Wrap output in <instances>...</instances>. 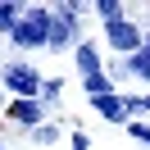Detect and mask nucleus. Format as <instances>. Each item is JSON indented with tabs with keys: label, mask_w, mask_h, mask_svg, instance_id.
Here are the masks:
<instances>
[{
	"label": "nucleus",
	"mask_w": 150,
	"mask_h": 150,
	"mask_svg": "<svg viewBox=\"0 0 150 150\" xmlns=\"http://www.w3.org/2000/svg\"><path fill=\"white\" fill-rule=\"evenodd\" d=\"M73 64H77L82 77H100L105 73V59H100V46H96V41H82V46L73 50Z\"/></svg>",
	"instance_id": "nucleus-6"
},
{
	"label": "nucleus",
	"mask_w": 150,
	"mask_h": 150,
	"mask_svg": "<svg viewBox=\"0 0 150 150\" xmlns=\"http://www.w3.org/2000/svg\"><path fill=\"white\" fill-rule=\"evenodd\" d=\"M91 14H96L100 23H118V18H127V5H118V0H96Z\"/></svg>",
	"instance_id": "nucleus-10"
},
{
	"label": "nucleus",
	"mask_w": 150,
	"mask_h": 150,
	"mask_svg": "<svg viewBox=\"0 0 150 150\" xmlns=\"http://www.w3.org/2000/svg\"><path fill=\"white\" fill-rule=\"evenodd\" d=\"M59 137H64V132H59V127H55V123H41V127H37V132H32V141H37V146H55V141H59Z\"/></svg>",
	"instance_id": "nucleus-12"
},
{
	"label": "nucleus",
	"mask_w": 150,
	"mask_h": 150,
	"mask_svg": "<svg viewBox=\"0 0 150 150\" xmlns=\"http://www.w3.org/2000/svg\"><path fill=\"white\" fill-rule=\"evenodd\" d=\"M82 91H86V100H100V96H114L118 86L109 73H100V77H82Z\"/></svg>",
	"instance_id": "nucleus-9"
},
{
	"label": "nucleus",
	"mask_w": 150,
	"mask_h": 150,
	"mask_svg": "<svg viewBox=\"0 0 150 150\" xmlns=\"http://www.w3.org/2000/svg\"><path fill=\"white\" fill-rule=\"evenodd\" d=\"M123 73H127V77H141V82H150V32H146V46H141L137 55L123 59Z\"/></svg>",
	"instance_id": "nucleus-8"
},
{
	"label": "nucleus",
	"mask_w": 150,
	"mask_h": 150,
	"mask_svg": "<svg viewBox=\"0 0 150 150\" xmlns=\"http://www.w3.org/2000/svg\"><path fill=\"white\" fill-rule=\"evenodd\" d=\"M0 105H5V91H0Z\"/></svg>",
	"instance_id": "nucleus-17"
},
{
	"label": "nucleus",
	"mask_w": 150,
	"mask_h": 150,
	"mask_svg": "<svg viewBox=\"0 0 150 150\" xmlns=\"http://www.w3.org/2000/svg\"><path fill=\"white\" fill-rule=\"evenodd\" d=\"M105 41H109L114 55L127 59V55H137V50L146 46V32H141V23L127 14V18H118V23H105Z\"/></svg>",
	"instance_id": "nucleus-4"
},
{
	"label": "nucleus",
	"mask_w": 150,
	"mask_h": 150,
	"mask_svg": "<svg viewBox=\"0 0 150 150\" xmlns=\"http://www.w3.org/2000/svg\"><path fill=\"white\" fill-rule=\"evenodd\" d=\"M9 41L18 50H46L50 46V5H28L18 28L9 32Z\"/></svg>",
	"instance_id": "nucleus-3"
},
{
	"label": "nucleus",
	"mask_w": 150,
	"mask_h": 150,
	"mask_svg": "<svg viewBox=\"0 0 150 150\" xmlns=\"http://www.w3.org/2000/svg\"><path fill=\"white\" fill-rule=\"evenodd\" d=\"M23 9H28V5H14V0H0V32H5V37H9V32L18 28Z\"/></svg>",
	"instance_id": "nucleus-11"
},
{
	"label": "nucleus",
	"mask_w": 150,
	"mask_h": 150,
	"mask_svg": "<svg viewBox=\"0 0 150 150\" xmlns=\"http://www.w3.org/2000/svg\"><path fill=\"white\" fill-rule=\"evenodd\" d=\"M5 114H9L14 123H23V127H32V132H37L41 123H50L41 100H9V105H5Z\"/></svg>",
	"instance_id": "nucleus-5"
},
{
	"label": "nucleus",
	"mask_w": 150,
	"mask_h": 150,
	"mask_svg": "<svg viewBox=\"0 0 150 150\" xmlns=\"http://www.w3.org/2000/svg\"><path fill=\"white\" fill-rule=\"evenodd\" d=\"M127 137L141 141V146H150V123H146V118H132V123H127Z\"/></svg>",
	"instance_id": "nucleus-14"
},
{
	"label": "nucleus",
	"mask_w": 150,
	"mask_h": 150,
	"mask_svg": "<svg viewBox=\"0 0 150 150\" xmlns=\"http://www.w3.org/2000/svg\"><path fill=\"white\" fill-rule=\"evenodd\" d=\"M59 91H64V82H59V77H46V82H41V105L50 109V105L59 100Z\"/></svg>",
	"instance_id": "nucleus-13"
},
{
	"label": "nucleus",
	"mask_w": 150,
	"mask_h": 150,
	"mask_svg": "<svg viewBox=\"0 0 150 150\" xmlns=\"http://www.w3.org/2000/svg\"><path fill=\"white\" fill-rule=\"evenodd\" d=\"M91 109L100 114L105 123H123V127H127V105H123L118 91H114V96H100V100H91Z\"/></svg>",
	"instance_id": "nucleus-7"
},
{
	"label": "nucleus",
	"mask_w": 150,
	"mask_h": 150,
	"mask_svg": "<svg viewBox=\"0 0 150 150\" xmlns=\"http://www.w3.org/2000/svg\"><path fill=\"white\" fill-rule=\"evenodd\" d=\"M91 14V5H82V0H55L50 5V46L46 50H77L82 46V18Z\"/></svg>",
	"instance_id": "nucleus-1"
},
{
	"label": "nucleus",
	"mask_w": 150,
	"mask_h": 150,
	"mask_svg": "<svg viewBox=\"0 0 150 150\" xmlns=\"http://www.w3.org/2000/svg\"><path fill=\"white\" fill-rule=\"evenodd\" d=\"M141 114H150V96H141Z\"/></svg>",
	"instance_id": "nucleus-16"
},
{
	"label": "nucleus",
	"mask_w": 150,
	"mask_h": 150,
	"mask_svg": "<svg viewBox=\"0 0 150 150\" xmlns=\"http://www.w3.org/2000/svg\"><path fill=\"white\" fill-rule=\"evenodd\" d=\"M68 146H73V150H91V137H86V132H73V137H68Z\"/></svg>",
	"instance_id": "nucleus-15"
},
{
	"label": "nucleus",
	"mask_w": 150,
	"mask_h": 150,
	"mask_svg": "<svg viewBox=\"0 0 150 150\" xmlns=\"http://www.w3.org/2000/svg\"><path fill=\"white\" fill-rule=\"evenodd\" d=\"M0 150H9V146H0Z\"/></svg>",
	"instance_id": "nucleus-18"
},
{
	"label": "nucleus",
	"mask_w": 150,
	"mask_h": 150,
	"mask_svg": "<svg viewBox=\"0 0 150 150\" xmlns=\"http://www.w3.org/2000/svg\"><path fill=\"white\" fill-rule=\"evenodd\" d=\"M41 82L46 77L28 64V59H5L0 64V91L14 100H41Z\"/></svg>",
	"instance_id": "nucleus-2"
}]
</instances>
